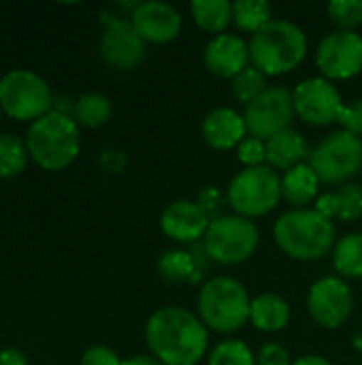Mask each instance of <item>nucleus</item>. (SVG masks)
I'll list each match as a JSON object with an SVG mask.
<instances>
[{
	"label": "nucleus",
	"instance_id": "f257e3e1",
	"mask_svg": "<svg viewBox=\"0 0 362 365\" xmlns=\"http://www.w3.org/2000/svg\"><path fill=\"white\" fill-rule=\"evenodd\" d=\"M145 342L162 365H196L207 353L209 331L190 310L164 306L147 319Z\"/></svg>",
	"mask_w": 362,
	"mask_h": 365
},
{
	"label": "nucleus",
	"instance_id": "f03ea898",
	"mask_svg": "<svg viewBox=\"0 0 362 365\" xmlns=\"http://www.w3.org/2000/svg\"><path fill=\"white\" fill-rule=\"evenodd\" d=\"M273 237L280 250L294 261H318L337 244L333 220L316 210H290L277 218Z\"/></svg>",
	"mask_w": 362,
	"mask_h": 365
},
{
	"label": "nucleus",
	"instance_id": "7ed1b4c3",
	"mask_svg": "<svg viewBox=\"0 0 362 365\" xmlns=\"http://www.w3.org/2000/svg\"><path fill=\"white\" fill-rule=\"evenodd\" d=\"M307 53L305 32L286 19H271L250 38V60L267 77L286 75L297 68Z\"/></svg>",
	"mask_w": 362,
	"mask_h": 365
},
{
	"label": "nucleus",
	"instance_id": "20e7f679",
	"mask_svg": "<svg viewBox=\"0 0 362 365\" xmlns=\"http://www.w3.org/2000/svg\"><path fill=\"white\" fill-rule=\"evenodd\" d=\"M26 148L38 167L47 171L66 169L81 148L79 126L68 113L49 111L30 124Z\"/></svg>",
	"mask_w": 362,
	"mask_h": 365
},
{
	"label": "nucleus",
	"instance_id": "39448f33",
	"mask_svg": "<svg viewBox=\"0 0 362 365\" xmlns=\"http://www.w3.org/2000/svg\"><path fill=\"white\" fill-rule=\"evenodd\" d=\"M252 299L245 287L230 276L207 280L198 293V319L218 334H235L250 321Z\"/></svg>",
	"mask_w": 362,
	"mask_h": 365
},
{
	"label": "nucleus",
	"instance_id": "423d86ee",
	"mask_svg": "<svg viewBox=\"0 0 362 365\" xmlns=\"http://www.w3.org/2000/svg\"><path fill=\"white\" fill-rule=\"evenodd\" d=\"M280 199H282V180L277 171H273L269 165L247 167L239 171L230 180L226 192V201L235 210V214L250 220L273 212Z\"/></svg>",
	"mask_w": 362,
	"mask_h": 365
},
{
	"label": "nucleus",
	"instance_id": "0eeeda50",
	"mask_svg": "<svg viewBox=\"0 0 362 365\" xmlns=\"http://www.w3.org/2000/svg\"><path fill=\"white\" fill-rule=\"evenodd\" d=\"M203 242L211 261L220 265H239L258 250L260 231L250 218L237 214L220 216L211 220Z\"/></svg>",
	"mask_w": 362,
	"mask_h": 365
},
{
	"label": "nucleus",
	"instance_id": "6e6552de",
	"mask_svg": "<svg viewBox=\"0 0 362 365\" xmlns=\"http://www.w3.org/2000/svg\"><path fill=\"white\" fill-rule=\"evenodd\" d=\"M51 105V90L41 75L19 68L0 79V109L13 120H38Z\"/></svg>",
	"mask_w": 362,
	"mask_h": 365
},
{
	"label": "nucleus",
	"instance_id": "1a4fd4ad",
	"mask_svg": "<svg viewBox=\"0 0 362 365\" xmlns=\"http://www.w3.org/2000/svg\"><path fill=\"white\" fill-rule=\"evenodd\" d=\"M309 165L324 184H344L354 178L362 167V139L344 128L331 133L320 141L312 154Z\"/></svg>",
	"mask_w": 362,
	"mask_h": 365
},
{
	"label": "nucleus",
	"instance_id": "9d476101",
	"mask_svg": "<svg viewBox=\"0 0 362 365\" xmlns=\"http://www.w3.org/2000/svg\"><path fill=\"white\" fill-rule=\"evenodd\" d=\"M294 115L297 111H294L292 92H288L282 86H275V88H267L254 103L245 107L243 120L250 137L269 141L277 133L290 128Z\"/></svg>",
	"mask_w": 362,
	"mask_h": 365
},
{
	"label": "nucleus",
	"instance_id": "9b49d317",
	"mask_svg": "<svg viewBox=\"0 0 362 365\" xmlns=\"http://www.w3.org/2000/svg\"><path fill=\"white\" fill-rule=\"evenodd\" d=\"M316 66L329 81L352 79L362 71V36L350 30L326 34L316 49Z\"/></svg>",
	"mask_w": 362,
	"mask_h": 365
},
{
	"label": "nucleus",
	"instance_id": "f8f14e48",
	"mask_svg": "<svg viewBox=\"0 0 362 365\" xmlns=\"http://www.w3.org/2000/svg\"><path fill=\"white\" fill-rule=\"evenodd\" d=\"M294 111L297 115L314 126H326L337 122L341 109H344V98L339 90L333 86V81L324 77H309L303 79L294 92Z\"/></svg>",
	"mask_w": 362,
	"mask_h": 365
},
{
	"label": "nucleus",
	"instance_id": "ddd939ff",
	"mask_svg": "<svg viewBox=\"0 0 362 365\" xmlns=\"http://www.w3.org/2000/svg\"><path fill=\"white\" fill-rule=\"evenodd\" d=\"M354 308V297L350 287L335 276L320 278L312 284L307 295V310L309 317L326 329L341 327Z\"/></svg>",
	"mask_w": 362,
	"mask_h": 365
},
{
	"label": "nucleus",
	"instance_id": "4468645a",
	"mask_svg": "<svg viewBox=\"0 0 362 365\" xmlns=\"http://www.w3.org/2000/svg\"><path fill=\"white\" fill-rule=\"evenodd\" d=\"M105 32L100 38L102 60L117 71H132L145 58V41L139 36L130 19L105 17Z\"/></svg>",
	"mask_w": 362,
	"mask_h": 365
},
{
	"label": "nucleus",
	"instance_id": "2eb2a0df",
	"mask_svg": "<svg viewBox=\"0 0 362 365\" xmlns=\"http://www.w3.org/2000/svg\"><path fill=\"white\" fill-rule=\"evenodd\" d=\"M130 21L139 36L145 43L164 45L179 36L181 32V15L173 4L160 2V0H147L141 2L132 15Z\"/></svg>",
	"mask_w": 362,
	"mask_h": 365
},
{
	"label": "nucleus",
	"instance_id": "dca6fc26",
	"mask_svg": "<svg viewBox=\"0 0 362 365\" xmlns=\"http://www.w3.org/2000/svg\"><path fill=\"white\" fill-rule=\"evenodd\" d=\"M211 220L203 212V207L196 201H173L164 207L160 216V229L162 233L179 244H194L205 237Z\"/></svg>",
	"mask_w": 362,
	"mask_h": 365
},
{
	"label": "nucleus",
	"instance_id": "f3484780",
	"mask_svg": "<svg viewBox=\"0 0 362 365\" xmlns=\"http://www.w3.org/2000/svg\"><path fill=\"white\" fill-rule=\"evenodd\" d=\"M250 43L239 34L222 32L213 36L205 47V66L222 79H235L250 66Z\"/></svg>",
	"mask_w": 362,
	"mask_h": 365
},
{
	"label": "nucleus",
	"instance_id": "a211bd4d",
	"mask_svg": "<svg viewBox=\"0 0 362 365\" xmlns=\"http://www.w3.org/2000/svg\"><path fill=\"white\" fill-rule=\"evenodd\" d=\"M247 137L245 120L230 107H218L203 120V139L213 150H233Z\"/></svg>",
	"mask_w": 362,
	"mask_h": 365
},
{
	"label": "nucleus",
	"instance_id": "6ab92c4d",
	"mask_svg": "<svg viewBox=\"0 0 362 365\" xmlns=\"http://www.w3.org/2000/svg\"><path fill=\"white\" fill-rule=\"evenodd\" d=\"M267 143V165L275 171H290L299 165H303L305 158H309V145L303 137V133L294 128H286L271 137Z\"/></svg>",
	"mask_w": 362,
	"mask_h": 365
},
{
	"label": "nucleus",
	"instance_id": "aec40b11",
	"mask_svg": "<svg viewBox=\"0 0 362 365\" xmlns=\"http://www.w3.org/2000/svg\"><path fill=\"white\" fill-rule=\"evenodd\" d=\"M314 210L329 220H358L362 218V184H344L339 190L318 197Z\"/></svg>",
	"mask_w": 362,
	"mask_h": 365
},
{
	"label": "nucleus",
	"instance_id": "412c9836",
	"mask_svg": "<svg viewBox=\"0 0 362 365\" xmlns=\"http://www.w3.org/2000/svg\"><path fill=\"white\" fill-rule=\"evenodd\" d=\"M250 323L258 331H267V334L282 331L290 323V306L284 297L275 293H262L252 299Z\"/></svg>",
	"mask_w": 362,
	"mask_h": 365
},
{
	"label": "nucleus",
	"instance_id": "4be33fe9",
	"mask_svg": "<svg viewBox=\"0 0 362 365\" xmlns=\"http://www.w3.org/2000/svg\"><path fill=\"white\" fill-rule=\"evenodd\" d=\"M320 178L318 173L312 169L309 163H303L290 171L284 173L282 178V197L294 205L297 210H303V205L312 203L318 197L320 190Z\"/></svg>",
	"mask_w": 362,
	"mask_h": 365
},
{
	"label": "nucleus",
	"instance_id": "5701e85b",
	"mask_svg": "<svg viewBox=\"0 0 362 365\" xmlns=\"http://www.w3.org/2000/svg\"><path fill=\"white\" fill-rule=\"evenodd\" d=\"M158 276L166 284H183L196 282L201 278L198 261L190 250H166L158 259Z\"/></svg>",
	"mask_w": 362,
	"mask_h": 365
},
{
	"label": "nucleus",
	"instance_id": "b1692460",
	"mask_svg": "<svg viewBox=\"0 0 362 365\" xmlns=\"http://www.w3.org/2000/svg\"><path fill=\"white\" fill-rule=\"evenodd\" d=\"M190 13L201 30L213 32L215 36L233 21V4L226 0H194L190 2Z\"/></svg>",
	"mask_w": 362,
	"mask_h": 365
},
{
	"label": "nucleus",
	"instance_id": "393cba45",
	"mask_svg": "<svg viewBox=\"0 0 362 365\" xmlns=\"http://www.w3.org/2000/svg\"><path fill=\"white\" fill-rule=\"evenodd\" d=\"M333 265L346 278H362V233H348L335 244Z\"/></svg>",
	"mask_w": 362,
	"mask_h": 365
},
{
	"label": "nucleus",
	"instance_id": "a878e982",
	"mask_svg": "<svg viewBox=\"0 0 362 365\" xmlns=\"http://www.w3.org/2000/svg\"><path fill=\"white\" fill-rule=\"evenodd\" d=\"M271 19V4L265 0H237L233 4V24L243 32L256 34Z\"/></svg>",
	"mask_w": 362,
	"mask_h": 365
},
{
	"label": "nucleus",
	"instance_id": "bb28decb",
	"mask_svg": "<svg viewBox=\"0 0 362 365\" xmlns=\"http://www.w3.org/2000/svg\"><path fill=\"white\" fill-rule=\"evenodd\" d=\"M111 118V101L100 92H87L75 103V120L81 126L98 128Z\"/></svg>",
	"mask_w": 362,
	"mask_h": 365
},
{
	"label": "nucleus",
	"instance_id": "cd10ccee",
	"mask_svg": "<svg viewBox=\"0 0 362 365\" xmlns=\"http://www.w3.org/2000/svg\"><path fill=\"white\" fill-rule=\"evenodd\" d=\"M28 148L15 135H0V178H15L26 167Z\"/></svg>",
	"mask_w": 362,
	"mask_h": 365
},
{
	"label": "nucleus",
	"instance_id": "c85d7f7f",
	"mask_svg": "<svg viewBox=\"0 0 362 365\" xmlns=\"http://www.w3.org/2000/svg\"><path fill=\"white\" fill-rule=\"evenodd\" d=\"M230 90L233 96L247 107L267 90V75H262L256 66H247L230 81Z\"/></svg>",
	"mask_w": 362,
	"mask_h": 365
},
{
	"label": "nucleus",
	"instance_id": "c756f323",
	"mask_svg": "<svg viewBox=\"0 0 362 365\" xmlns=\"http://www.w3.org/2000/svg\"><path fill=\"white\" fill-rule=\"evenodd\" d=\"M209 365H256V355L241 340H224L209 353Z\"/></svg>",
	"mask_w": 362,
	"mask_h": 365
},
{
	"label": "nucleus",
	"instance_id": "7c9ffc66",
	"mask_svg": "<svg viewBox=\"0 0 362 365\" xmlns=\"http://www.w3.org/2000/svg\"><path fill=\"white\" fill-rule=\"evenodd\" d=\"M326 11L339 30L354 32V28L362 24V0H333L329 2Z\"/></svg>",
	"mask_w": 362,
	"mask_h": 365
},
{
	"label": "nucleus",
	"instance_id": "2f4dec72",
	"mask_svg": "<svg viewBox=\"0 0 362 365\" xmlns=\"http://www.w3.org/2000/svg\"><path fill=\"white\" fill-rule=\"evenodd\" d=\"M237 158L247 167H260L267 163V143L256 137H245L237 148Z\"/></svg>",
	"mask_w": 362,
	"mask_h": 365
},
{
	"label": "nucleus",
	"instance_id": "473e14b6",
	"mask_svg": "<svg viewBox=\"0 0 362 365\" xmlns=\"http://www.w3.org/2000/svg\"><path fill=\"white\" fill-rule=\"evenodd\" d=\"M337 122L344 126L346 133H352L354 137H362V98L350 105H344Z\"/></svg>",
	"mask_w": 362,
	"mask_h": 365
},
{
	"label": "nucleus",
	"instance_id": "72a5a7b5",
	"mask_svg": "<svg viewBox=\"0 0 362 365\" xmlns=\"http://www.w3.org/2000/svg\"><path fill=\"white\" fill-rule=\"evenodd\" d=\"M256 365H292L288 351L277 342H267L256 355Z\"/></svg>",
	"mask_w": 362,
	"mask_h": 365
},
{
	"label": "nucleus",
	"instance_id": "f704fd0d",
	"mask_svg": "<svg viewBox=\"0 0 362 365\" xmlns=\"http://www.w3.org/2000/svg\"><path fill=\"white\" fill-rule=\"evenodd\" d=\"M196 203L203 207V212L209 216V220H215V218L224 216V214H220L222 212V205H224V197H222V192L215 186H207L198 195V201Z\"/></svg>",
	"mask_w": 362,
	"mask_h": 365
},
{
	"label": "nucleus",
	"instance_id": "c9c22d12",
	"mask_svg": "<svg viewBox=\"0 0 362 365\" xmlns=\"http://www.w3.org/2000/svg\"><path fill=\"white\" fill-rule=\"evenodd\" d=\"M81 365H122L115 351L107 346H92L81 355Z\"/></svg>",
	"mask_w": 362,
	"mask_h": 365
},
{
	"label": "nucleus",
	"instance_id": "e433bc0d",
	"mask_svg": "<svg viewBox=\"0 0 362 365\" xmlns=\"http://www.w3.org/2000/svg\"><path fill=\"white\" fill-rule=\"evenodd\" d=\"M100 165L109 173H119L124 169V165H126V158H124V154L119 150H105L100 154Z\"/></svg>",
	"mask_w": 362,
	"mask_h": 365
},
{
	"label": "nucleus",
	"instance_id": "4c0bfd02",
	"mask_svg": "<svg viewBox=\"0 0 362 365\" xmlns=\"http://www.w3.org/2000/svg\"><path fill=\"white\" fill-rule=\"evenodd\" d=\"M0 365H28L23 353L15 351V349H4L0 351Z\"/></svg>",
	"mask_w": 362,
	"mask_h": 365
},
{
	"label": "nucleus",
	"instance_id": "58836bf2",
	"mask_svg": "<svg viewBox=\"0 0 362 365\" xmlns=\"http://www.w3.org/2000/svg\"><path fill=\"white\" fill-rule=\"evenodd\" d=\"M122 365H162L156 357H151V355H134V357H130V359H126V361H122Z\"/></svg>",
	"mask_w": 362,
	"mask_h": 365
},
{
	"label": "nucleus",
	"instance_id": "ea45409f",
	"mask_svg": "<svg viewBox=\"0 0 362 365\" xmlns=\"http://www.w3.org/2000/svg\"><path fill=\"white\" fill-rule=\"evenodd\" d=\"M292 365H333L326 357H320V355H305V357H299Z\"/></svg>",
	"mask_w": 362,
	"mask_h": 365
},
{
	"label": "nucleus",
	"instance_id": "a19ab883",
	"mask_svg": "<svg viewBox=\"0 0 362 365\" xmlns=\"http://www.w3.org/2000/svg\"><path fill=\"white\" fill-rule=\"evenodd\" d=\"M354 349H356V351H362V334H358V336L354 338Z\"/></svg>",
	"mask_w": 362,
	"mask_h": 365
},
{
	"label": "nucleus",
	"instance_id": "79ce46f5",
	"mask_svg": "<svg viewBox=\"0 0 362 365\" xmlns=\"http://www.w3.org/2000/svg\"><path fill=\"white\" fill-rule=\"evenodd\" d=\"M0 111H2V109H0Z\"/></svg>",
	"mask_w": 362,
	"mask_h": 365
}]
</instances>
